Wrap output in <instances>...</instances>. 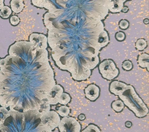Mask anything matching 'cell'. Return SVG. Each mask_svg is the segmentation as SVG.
<instances>
[{"mask_svg":"<svg viewBox=\"0 0 149 132\" xmlns=\"http://www.w3.org/2000/svg\"><path fill=\"white\" fill-rule=\"evenodd\" d=\"M71 101V97L67 92H63L60 96L58 99V103L60 104L66 106Z\"/></svg>","mask_w":149,"mask_h":132,"instance_id":"ac0fdd59","label":"cell"},{"mask_svg":"<svg viewBox=\"0 0 149 132\" xmlns=\"http://www.w3.org/2000/svg\"><path fill=\"white\" fill-rule=\"evenodd\" d=\"M99 70L102 78L108 80L113 79L119 74V69L112 60H105L100 64Z\"/></svg>","mask_w":149,"mask_h":132,"instance_id":"3957f363","label":"cell"},{"mask_svg":"<svg viewBox=\"0 0 149 132\" xmlns=\"http://www.w3.org/2000/svg\"><path fill=\"white\" fill-rule=\"evenodd\" d=\"M100 88L95 84H91L88 85L85 89L86 97L91 101H96L100 96Z\"/></svg>","mask_w":149,"mask_h":132,"instance_id":"ba28073f","label":"cell"},{"mask_svg":"<svg viewBox=\"0 0 149 132\" xmlns=\"http://www.w3.org/2000/svg\"><path fill=\"white\" fill-rule=\"evenodd\" d=\"M124 0H106V5L113 13H119L124 7Z\"/></svg>","mask_w":149,"mask_h":132,"instance_id":"9c48e42d","label":"cell"},{"mask_svg":"<svg viewBox=\"0 0 149 132\" xmlns=\"http://www.w3.org/2000/svg\"><path fill=\"white\" fill-rule=\"evenodd\" d=\"M122 67L126 71H130L133 68V65L131 62V61L130 60H125L122 64Z\"/></svg>","mask_w":149,"mask_h":132,"instance_id":"44dd1931","label":"cell"},{"mask_svg":"<svg viewBox=\"0 0 149 132\" xmlns=\"http://www.w3.org/2000/svg\"><path fill=\"white\" fill-rule=\"evenodd\" d=\"M40 119L42 124L47 127H50L51 129L55 128L60 123L59 115L54 110H50L47 114L41 115Z\"/></svg>","mask_w":149,"mask_h":132,"instance_id":"5b68a950","label":"cell"},{"mask_svg":"<svg viewBox=\"0 0 149 132\" xmlns=\"http://www.w3.org/2000/svg\"><path fill=\"white\" fill-rule=\"evenodd\" d=\"M128 10H129V8L127 6H124L123 8L122 11H123V13H127L128 11Z\"/></svg>","mask_w":149,"mask_h":132,"instance_id":"f1b7e54d","label":"cell"},{"mask_svg":"<svg viewBox=\"0 0 149 132\" xmlns=\"http://www.w3.org/2000/svg\"><path fill=\"white\" fill-rule=\"evenodd\" d=\"M127 86V84L124 83L119 81H114L110 84L109 90L111 92L114 94V95L119 96L124 91Z\"/></svg>","mask_w":149,"mask_h":132,"instance_id":"30bf717a","label":"cell"},{"mask_svg":"<svg viewBox=\"0 0 149 132\" xmlns=\"http://www.w3.org/2000/svg\"><path fill=\"white\" fill-rule=\"evenodd\" d=\"M85 118H86L85 115H84V114H81L78 115V119H80V120H84L85 119Z\"/></svg>","mask_w":149,"mask_h":132,"instance_id":"4316f807","label":"cell"},{"mask_svg":"<svg viewBox=\"0 0 149 132\" xmlns=\"http://www.w3.org/2000/svg\"><path fill=\"white\" fill-rule=\"evenodd\" d=\"M127 1V0H124V1Z\"/></svg>","mask_w":149,"mask_h":132,"instance_id":"4dcf8cb0","label":"cell"},{"mask_svg":"<svg viewBox=\"0 0 149 132\" xmlns=\"http://www.w3.org/2000/svg\"><path fill=\"white\" fill-rule=\"evenodd\" d=\"M1 58H0V61H1Z\"/></svg>","mask_w":149,"mask_h":132,"instance_id":"1f68e13d","label":"cell"},{"mask_svg":"<svg viewBox=\"0 0 149 132\" xmlns=\"http://www.w3.org/2000/svg\"><path fill=\"white\" fill-rule=\"evenodd\" d=\"M32 4L38 8H44L49 11L53 15H60L63 13L64 9H60L55 6L54 0H31Z\"/></svg>","mask_w":149,"mask_h":132,"instance_id":"277c9868","label":"cell"},{"mask_svg":"<svg viewBox=\"0 0 149 132\" xmlns=\"http://www.w3.org/2000/svg\"><path fill=\"white\" fill-rule=\"evenodd\" d=\"M109 42V36L108 34V32L106 31L102 30L101 32L100 33V34L97 36V44L99 48L101 49L102 47H105L108 45Z\"/></svg>","mask_w":149,"mask_h":132,"instance_id":"8fae6325","label":"cell"},{"mask_svg":"<svg viewBox=\"0 0 149 132\" xmlns=\"http://www.w3.org/2000/svg\"><path fill=\"white\" fill-rule=\"evenodd\" d=\"M20 22V19L18 16L14 15L10 17V23L13 26H17Z\"/></svg>","mask_w":149,"mask_h":132,"instance_id":"cb8c5ba5","label":"cell"},{"mask_svg":"<svg viewBox=\"0 0 149 132\" xmlns=\"http://www.w3.org/2000/svg\"><path fill=\"white\" fill-rule=\"evenodd\" d=\"M9 116H10V112L6 107H0V125L4 124Z\"/></svg>","mask_w":149,"mask_h":132,"instance_id":"9a60e30c","label":"cell"},{"mask_svg":"<svg viewBox=\"0 0 149 132\" xmlns=\"http://www.w3.org/2000/svg\"><path fill=\"white\" fill-rule=\"evenodd\" d=\"M29 42L40 49H46L47 47V38L42 34L33 33L29 37Z\"/></svg>","mask_w":149,"mask_h":132,"instance_id":"52a82bcc","label":"cell"},{"mask_svg":"<svg viewBox=\"0 0 149 132\" xmlns=\"http://www.w3.org/2000/svg\"><path fill=\"white\" fill-rule=\"evenodd\" d=\"M136 48L139 51H142L146 49L147 47V42L143 39H139L136 42Z\"/></svg>","mask_w":149,"mask_h":132,"instance_id":"d6986e66","label":"cell"},{"mask_svg":"<svg viewBox=\"0 0 149 132\" xmlns=\"http://www.w3.org/2000/svg\"><path fill=\"white\" fill-rule=\"evenodd\" d=\"M125 126L127 127V128H130V127H131L132 125V124L131 122L127 121L126 122H125Z\"/></svg>","mask_w":149,"mask_h":132,"instance_id":"484cf974","label":"cell"},{"mask_svg":"<svg viewBox=\"0 0 149 132\" xmlns=\"http://www.w3.org/2000/svg\"><path fill=\"white\" fill-rule=\"evenodd\" d=\"M119 27L121 29L125 30V29H127V28L129 27V22L127 20L123 19V20H121L119 22Z\"/></svg>","mask_w":149,"mask_h":132,"instance_id":"603a6c76","label":"cell"},{"mask_svg":"<svg viewBox=\"0 0 149 132\" xmlns=\"http://www.w3.org/2000/svg\"><path fill=\"white\" fill-rule=\"evenodd\" d=\"M143 23L146 24H148V19H146L143 20Z\"/></svg>","mask_w":149,"mask_h":132,"instance_id":"f546056e","label":"cell"},{"mask_svg":"<svg viewBox=\"0 0 149 132\" xmlns=\"http://www.w3.org/2000/svg\"><path fill=\"white\" fill-rule=\"evenodd\" d=\"M50 110V105L49 102L45 97L42 101H41L40 104L39 106V108L38 109V112L41 115H43Z\"/></svg>","mask_w":149,"mask_h":132,"instance_id":"5bb4252c","label":"cell"},{"mask_svg":"<svg viewBox=\"0 0 149 132\" xmlns=\"http://www.w3.org/2000/svg\"><path fill=\"white\" fill-rule=\"evenodd\" d=\"M57 112H58V114L60 116L65 117H67L70 114V108L68 107L62 105V106L58 107Z\"/></svg>","mask_w":149,"mask_h":132,"instance_id":"ffe728a7","label":"cell"},{"mask_svg":"<svg viewBox=\"0 0 149 132\" xmlns=\"http://www.w3.org/2000/svg\"><path fill=\"white\" fill-rule=\"evenodd\" d=\"M137 63L139 67L142 68H147L149 71V55L143 53L138 56Z\"/></svg>","mask_w":149,"mask_h":132,"instance_id":"4fadbf2b","label":"cell"},{"mask_svg":"<svg viewBox=\"0 0 149 132\" xmlns=\"http://www.w3.org/2000/svg\"><path fill=\"white\" fill-rule=\"evenodd\" d=\"M82 132H101L100 129L95 125H90L86 127V129L82 131Z\"/></svg>","mask_w":149,"mask_h":132,"instance_id":"7402d4cb","label":"cell"},{"mask_svg":"<svg viewBox=\"0 0 149 132\" xmlns=\"http://www.w3.org/2000/svg\"><path fill=\"white\" fill-rule=\"evenodd\" d=\"M10 6L12 11L18 14L23 10L25 4L23 0H11L10 2Z\"/></svg>","mask_w":149,"mask_h":132,"instance_id":"7c38bea8","label":"cell"},{"mask_svg":"<svg viewBox=\"0 0 149 132\" xmlns=\"http://www.w3.org/2000/svg\"><path fill=\"white\" fill-rule=\"evenodd\" d=\"M112 109L116 112H120L124 107V104L121 100H116L111 104Z\"/></svg>","mask_w":149,"mask_h":132,"instance_id":"2e32d148","label":"cell"},{"mask_svg":"<svg viewBox=\"0 0 149 132\" xmlns=\"http://www.w3.org/2000/svg\"><path fill=\"white\" fill-rule=\"evenodd\" d=\"M63 92V88L59 84H55L46 96L50 105H56L58 103L60 96Z\"/></svg>","mask_w":149,"mask_h":132,"instance_id":"8992f818","label":"cell"},{"mask_svg":"<svg viewBox=\"0 0 149 132\" xmlns=\"http://www.w3.org/2000/svg\"><path fill=\"white\" fill-rule=\"evenodd\" d=\"M125 38V35L123 32H118L116 34V39L118 41H123Z\"/></svg>","mask_w":149,"mask_h":132,"instance_id":"d4e9b609","label":"cell"},{"mask_svg":"<svg viewBox=\"0 0 149 132\" xmlns=\"http://www.w3.org/2000/svg\"><path fill=\"white\" fill-rule=\"evenodd\" d=\"M11 9L8 6H4L0 10V17L3 19H8L12 14Z\"/></svg>","mask_w":149,"mask_h":132,"instance_id":"e0dca14e","label":"cell"},{"mask_svg":"<svg viewBox=\"0 0 149 132\" xmlns=\"http://www.w3.org/2000/svg\"><path fill=\"white\" fill-rule=\"evenodd\" d=\"M48 52L29 42H17L0 61V106L12 111L38 110L54 85Z\"/></svg>","mask_w":149,"mask_h":132,"instance_id":"6da1fadb","label":"cell"},{"mask_svg":"<svg viewBox=\"0 0 149 132\" xmlns=\"http://www.w3.org/2000/svg\"><path fill=\"white\" fill-rule=\"evenodd\" d=\"M119 96L124 104L131 110L137 117H143L148 114V109L147 106L131 85H127Z\"/></svg>","mask_w":149,"mask_h":132,"instance_id":"7a4b0ae2","label":"cell"},{"mask_svg":"<svg viewBox=\"0 0 149 132\" xmlns=\"http://www.w3.org/2000/svg\"><path fill=\"white\" fill-rule=\"evenodd\" d=\"M4 0H0V10L2 9V8L4 6Z\"/></svg>","mask_w":149,"mask_h":132,"instance_id":"83f0119b","label":"cell"}]
</instances>
